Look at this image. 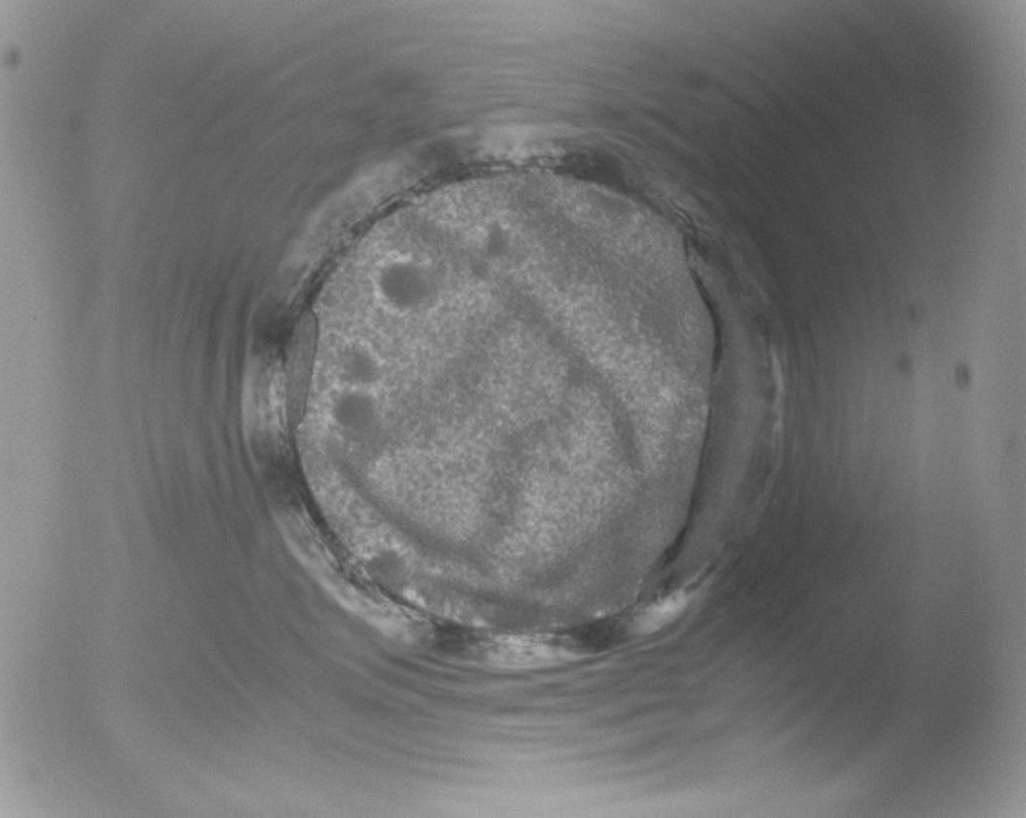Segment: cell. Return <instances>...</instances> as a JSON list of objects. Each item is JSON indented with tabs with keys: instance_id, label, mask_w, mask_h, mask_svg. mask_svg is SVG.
<instances>
[{
	"instance_id": "6da1fadb",
	"label": "cell",
	"mask_w": 1026,
	"mask_h": 818,
	"mask_svg": "<svg viewBox=\"0 0 1026 818\" xmlns=\"http://www.w3.org/2000/svg\"><path fill=\"white\" fill-rule=\"evenodd\" d=\"M687 608V596L682 593H676V595L668 596V598L661 599L656 604H651L650 608L637 617L635 620V630L640 633H655L658 630L664 629L666 625L673 624L677 617L681 616L682 612L686 611Z\"/></svg>"
}]
</instances>
